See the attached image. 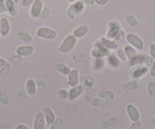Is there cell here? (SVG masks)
<instances>
[{
	"mask_svg": "<svg viewBox=\"0 0 155 129\" xmlns=\"http://www.w3.org/2000/svg\"><path fill=\"white\" fill-rule=\"evenodd\" d=\"M121 122V118L119 115H114L106 118L101 122V129H112L119 125Z\"/></svg>",
	"mask_w": 155,
	"mask_h": 129,
	"instance_id": "52a82bcc",
	"label": "cell"
},
{
	"mask_svg": "<svg viewBox=\"0 0 155 129\" xmlns=\"http://www.w3.org/2000/svg\"><path fill=\"white\" fill-rule=\"evenodd\" d=\"M15 129H31L28 125H26L25 124H22V123H20V124H18L17 125L15 126Z\"/></svg>",
	"mask_w": 155,
	"mask_h": 129,
	"instance_id": "db71d44e",
	"label": "cell"
},
{
	"mask_svg": "<svg viewBox=\"0 0 155 129\" xmlns=\"http://www.w3.org/2000/svg\"><path fill=\"white\" fill-rule=\"evenodd\" d=\"M148 52L149 56H150L153 60H155V43H150L149 45Z\"/></svg>",
	"mask_w": 155,
	"mask_h": 129,
	"instance_id": "7dc6e473",
	"label": "cell"
},
{
	"mask_svg": "<svg viewBox=\"0 0 155 129\" xmlns=\"http://www.w3.org/2000/svg\"><path fill=\"white\" fill-rule=\"evenodd\" d=\"M107 66L105 58H93L91 63V69L94 72H101Z\"/></svg>",
	"mask_w": 155,
	"mask_h": 129,
	"instance_id": "7402d4cb",
	"label": "cell"
},
{
	"mask_svg": "<svg viewBox=\"0 0 155 129\" xmlns=\"http://www.w3.org/2000/svg\"><path fill=\"white\" fill-rule=\"evenodd\" d=\"M90 54H87V53H75L71 56V60L73 61L79 63H86L90 60Z\"/></svg>",
	"mask_w": 155,
	"mask_h": 129,
	"instance_id": "83f0119b",
	"label": "cell"
},
{
	"mask_svg": "<svg viewBox=\"0 0 155 129\" xmlns=\"http://www.w3.org/2000/svg\"><path fill=\"white\" fill-rule=\"evenodd\" d=\"M34 1V0H21L19 3L23 8H30L32 5Z\"/></svg>",
	"mask_w": 155,
	"mask_h": 129,
	"instance_id": "f6af8a7d",
	"label": "cell"
},
{
	"mask_svg": "<svg viewBox=\"0 0 155 129\" xmlns=\"http://www.w3.org/2000/svg\"><path fill=\"white\" fill-rule=\"evenodd\" d=\"M36 35L38 38L46 40H55L58 36V33L54 29L48 26H41L36 30Z\"/></svg>",
	"mask_w": 155,
	"mask_h": 129,
	"instance_id": "5b68a950",
	"label": "cell"
},
{
	"mask_svg": "<svg viewBox=\"0 0 155 129\" xmlns=\"http://www.w3.org/2000/svg\"><path fill=\"white\" fill-rule=\"evenodd\" d=\"M0 36H1V35H0Z\"/></svg>",
	"mask_w": 155,
	"mask_h": 129,
	"instance_id": "be15d7a7",
	"label": "cell"
},
{
	"mask_svg": "<svg viewBox=\"0 0 155 129\" xmlns=\"http://www.w3.org/2000/svg\"><path fill=\"white\" fill-rule=\"evenodd\" d=\"M81 1L84 4L85 6H92L95 5L94 0H81Z\"/></svg>",
	"mask_w": 155,
	"mask_h": 129,
	"instance_id": "f5cc1de1",
	"label": "cell"
},
{
	"mask_svg": "<svg viewBox=\"0 0 155 129\" xmlns=\"http://www.w3.org/2000/svg\"><path fill=\"white\" fill-rule=\"evenodd\" d=\"M11 32V23L7 17H2L0 18V35L6 37Z\"/></svg>",
	"mask_w": 155,
	"mask_h": 129,
	"instance_id": "e0dca14e",
	"label": "cell"
},
{
	"mask_svg": "<svg viewBox=\"0 0 155 129\" xmlns=\"http://www.w3.org/2000/svg\"><path fill=\"white\" fill-rule=\"evenodd\" d=\"M106 63L107 66L110 69H118L121 67L122 61L119 59L115 53H110V55L106 57Z\"/></svg>",
	"mask_w": 155,
	"mask_h": 129,
	"instance_id": "8fae6325",
	"label": "cell"
},
{
	"mask_svg": "<svg viewBox=\"0 0 155 129\" xmlns=\"http://www.w3.org/2000/svg\"><path fill=\"white\" fill-rule=\"evenodd\" d=\"M34 52V47L31 45H22L17 47L15 50V54L21 56L22 57H29Z\"/></svg>",
	"mask_w": 155,
	"mask_h": 129,
	"instance_id": "d6986e66",
	"label": "cell"
},
{
	"mask_svg": "<svg viewBox=\"0 0 155 129\" xmlns=\"http://www.w3.org/2000/svg\"><path fill=\"white\" fill-rule=\"evenodd\" d=\"M141 127H142V122L141 120H138V121H132L128 129H141Z\"/></svg>",
	"mask_w": 155,
	"mask_h": 129,
	"instance_id": "ee69618b",
	"label": "cell"
},
{
	"mask_svg": "<svg viewBox=\"0 0 155 129\" xmlns=\"http://www.w3.org/2000/svg\"><path fill=\"white\" fill-rule=\"evenodd\" d=\"M125 21L127 23L128 26H130L131 28H133V29H135V28L138 27L139 26V22H138V20L136 18L135 15L132 14H127L126 15H125Z\"/></svg>",
	"mask_w": 155,
	"mask_h": 129,
	"instance_id": "f546056e",
	"label": "cell"
},
{
	"mask_svg": "<svg viewBox=\"0 0 155 129\" xmlns=\"http://www.w3.org/2000/svg\"><path fill=\"white\" fill-rule=\"evenodd\" d=\"M145 57H146V54H138L136 58H135L133 61L129 62V65H130L131 66H135V65L144 64V59H145Z\"/></svg>",
	"mask_w": 155,
	"mask_h": 129,
	"instance_id": "8d00e7d4",
	"label": "cell"
},
{
	"mask_svg": "<svg viewBox=\"0 0 155 129\" xmlns=\"http://www.w3.org/2000/svg\"><path fill=\"white\" fill-rule=\"evenodd\" d=\"M126 32H125L124 29H121L118 35L111 40V50H116L117 48H120L123 42L126 41Z\"/></svg>",
	"mask_w": 155,
	"mask_h": 129,
	"instance_id": "5bb4252c",
	"label": "cell"
},
{
	"mask_svg": "<svg viewBox=\"0 0 155 129\" xmlns=\"http://www.w3.org/2000/svg\"><path fill=\"white\" fill-rule=\"evenodd\" d=\"M115 51H115V54H116V56L119 57V59L121 60L122 63H126V62L128 61L127 57H126V54H125L123 48H119L116 50H115Z\"/></svg>",
	"mask_w": 155,
	"mask_h": 129,
	"instance_id": "60d3db41",
	"label": "cell"
},
{
	"mask_svg": "<svg viewBox=\"0 0 155 129\" xmlns=\"http://www.w3.org/2000/svg\"><path fill=\"white\" fill-rule=\"evenodd\" d=\"M84 92H85V90L84 88V86L81 84H77L74 87H71L70 89L68 90V93H69L68 100L70 101H75L81 96H82Z\"/></svg>",
	"mask_w": 155,
	"mask_h": 129,
	"instance_id": "9c48e42d",
	"label": "cell"
},
{
	"mask_svg": "<svg viewBox=\"0 0 155 129\" xmlns=\"http://www.w3.org/2000/svg\"><path fill=\"white\" fill-rule=\"evenodd\" d=\"M98 97L109 101L113 100L116 97V94L112 90H102L98 93Z\"/></svg>",
	"mask_w": 155,
	"mask_h": 129,
	"instance_id": "4dcf8cb0",
	"label": "cell"
},
{
	"mask_svg": "<svg viewBox=\"0 0 155 129\" xmlns=\"http://www.w3.org/2000/svg\"><path fill=\"white\" fill-rule=\"evenodd\" d=\"M110 53L111 50L107 48H93L90 51V56L92 58H106Z\"/></svg>",
	"mask_w": 155,
	"mask_h": 129,
	"instance_id": "2e32d148",
	"label": "cell"
},
{
	"mask_svg": "<svg viewBox=\"0 0 155 129\" xmlns=\"http://www.w3.org/2000/svg\"><path fill=\"white\" fill-rule=\"evenodd\" d=\"M7 63V60L3 57H0V68H2L5 63Z\"/></svg>",
	"mask_w": 155,
	"mask_h": 129,
	"instance_id": "9f6ffc18",
	"label": "cell"
},
{
	"mask_svg": "<svg viewBox=\"0 0 155 129\" xmlns=\"http://www.w3.org/2000/svg\"><path fill=\"white\" fill-rule=\"evenodd\" d=\"M36 84H37V91H44L47 88V82L43 79L36 80Z\"/></svg>",
	"mask_w": 155,
	"mask_h": 129,
	"instance_id": "7bdbcfd3",
	"label": "cell"
},
{
	"mask_svg": "<svg viewBox=\"0 0 155 129\" xmlns=\"http://www.w3.org/2000/svg\"><path fill=\"white\" fill-rule=\"evenodd\" d=\"M146 91L148 97L151 99H155V81H150L147 84Z\"/></svg>",
	"mask_w": 155,
	"mask_h": 129,
	"instance_id": "d6a6232c",
	"label": "cell"
},
{
	"mask_svg": "<svg viewBox=\"0 0 155 129\" xmlns=\"http://www.w3.org/2000/svg\"><path fill=\"white\" fill-rule=\"evenodd\" d=\"M17 38L24 44H30L33 41V36L28 31L25 29H19L16 33Z\"/></svg>",
	"mask_w": 155,
	"mask_h": 129,
	"instance_id": "cb8c5ba5",
	"label": "cell"
},
{
	"mask_svg": "<svg viewBox=\"0 0 155 129\" xmlns=\"http://www.w3.org/2000/svg\"><path fill=\"white\" fill-rule=\"evenodd\" d=\"M10 99L7 93L2 89H0V103L4 106L9 104Z\"/></svg>",
	"mask_w": 155,
	"mask_h": 129,
	"instance_id": "d590c367",
	"label": "cell"
},
{
	"mask_svg": "<svg viewBox=\"0 0 155 129\" xmlns=\"http://www.w3.org/2000/svg\"><path fill=\"white\" fill-rule=\"evenodd\" d=\"M44 7V5L42 0H34L32 5L30 7L29 13L31 17L36 20H38Z\"/></svg>",
	"mask_w": 155,
	"mask_h": 129,
	"instance_id": "ba28073f",
	"label": "cell"
},
{
	"mask_svg": "<svg viewBox=\"0 0 155 129\" xmlns=\"http://www.w3.org/2000/svg\"><path fill=\"white\" fill-rule=\"evenodd\" d=\"M86 6L81 0L71 2L66 9V16L70 20H74L76 17L82 14L85 11Z\"/></svg>",
	"mask_w": 155,
	"mask_h": 129,
	"instance_id": "6da1fadb",
	"label": "cell"
},
{
	"mask_svg": "<svg viewBox=\"0 0 155 129\" xmlns=\"http://www.w3.org/2000/svg\"><path fill=\"white\" fill-rule=\"evenodd\" d=\"M89 30H90V27H89L87 23H82V24L78 26L73 30L71 34L78 39V38H82L84 36H86L88 34Z\"/></svg>",
	"mask_w": 155,
	"mask_h": 129,
	"instance_id": "44dd1931",
	"label": "cell"
},
{
	"mask_svg": "<svg viewBox=\"0 0 155 129\" xmlns=\"http://www.w3.org/2000/svg\"><path fill=\"white\" fill-rule=\"evenodd\" d=\"M123 50H124V52L126 54V57H127L128 61L129 62L133 61L138 54L137 50L130 45H125L124 48H123Z\"/></svg>",
	"mask_w": 155,
	"mask_h": 129,
	"instance_id": "4316f807",
	"label": "cell"
},
{
	"mask_svg": "<svg viewBox=\"0 0 155 129\" xmlns=\"http://www.w3.org/2000/svg\"><path fill=\"white\" fill-rule=\"evenodd\" d=\"M42 112L43 113H44V117H45L47 124L48 126H50V124H53V123L54 122L55 119H56V118L54 111L53 110V109H52L50 106H45L43 107Z\"/></svg>",
	"mask_w": 155,
	"mask_h": 129,
	"instance_id": "603a6c76",
	"label": "cell"
},
{
	"mask_svg": "<svg viewBox=\"0 0 155 129\" xmlns=\"http://www.w3.org/2000/svg\"><path fill=\"white\" fill-rule=\"evenodd\" d=\"M12 65L8 62H7L2 68H0V78H3L5 77L9 72L11 71Z\"/></svg>",
	"mask_w": 155,
	"mask_h": 129,
	"instance_id": "74e56055",
	"label": "cell"
},
{
	"mask_svg": "<svg viewBox=\"0 0 155 129\" xmlns=\"http://www.w3.org/2000/svg\"><path fill=\"white\" fill-rule=\"evenodd\" d=\"M153 60H153L150 56L146 55L145 59H144V64L146 66H147L148 68H150V66H151V64L153 63Z\"/></svg>",
	"mask_w": 155,
	"mask_h": 129,
	"instance_id": "c3c4849f",
	"label": "cell"
},
{
	"mask_svg": "<svg viewBox=\"0 0 155 129\" xmlns=\"http://www.w3.org/2000/svg\"><path fill=\"white\" fill-rule=\"evenodd\" d=\"M80 82L79 72L77 69H71L68 75H67V84L71 87L77 85Z\"/></svg>",
	"mask_w": 155,
	"mask_h": 129,
	"instance_id": "9a60e30c",
	"label": "cell"
},
{
	"mask_svg": "<svg viewBox=\"0 0 155 129\" xmlns=\"http://www.w3.org/2000/svg\"><path fill=\"white\" fill-rule=\"evenodd\" d=\"M27 96H28V94H27L26 91H25V90H20L17 93V94H16V98L18 100H25L27 97Z\"/></svg>",
	"mask_w": 155,
	"mask_h": 129,
	"instance_id": "bcb514c9",
	"label": "cell"
},
{
	"mask_svg": "<svg viewBox=\"0 0 155 129\" xmlns=\"http://www.w3.org/2000/svg\"><path fill=\"white\" fill-rule=\"evenodd\" d=\"M93 48H107L111 50V40L108 39L106 36L100 37L94 42Z\"/></svg>",
	"mask_w": 155,
	"mask_h": 129,
	"instance_id": "484cf974",
	"label": "cell"
},
{
	"mask_svg": "<svg viewBox=\"0 0 155 129\" xmlns=\"http://www.w3.org/2000/svg\"><path fill=\"white\" fill-rule=\"evenodd\" d=\"M50 14H51V9H50V7L48 6H44L43 8L42 11H41V14L39 17L38 20H44L47 18H48L50 17Z\"/></svg>",
	"mask_w": 155,
	"mask_h": 129,
	"instance_id": "f35d334b",
	"label": "cell"
},
{
	"mask_svg": "<svg viewBox=\"0 0 155 129\" xmlns=\"http://www.w3.org/2000/svg\"><path fill=\"white\" fill-rule=\"evenodd\" d=\"M5 13H8V9H7L5 2L0 3V14H5Z\"/></svg>",
	"mask_w": 155,
	"mask_h": 129,
	"instance_id": "816d5d0a",
	"label": "cell"
},
{
	"mask_svg": "<svg viewBox=\"0 0 155 129\" xmlns=\"http://www.w3.org/2000/svg\"><path fill=\"white\" fill-rule=\"evenodd\" d=\"M126 112L127 116L131 121H138L141 118V113L137 106L132 103H129L126 105Z\"/></svg>",
	"mask_w": 155,
	"mask_h": 129,
	"instance_id": "30bf717a",
	"label": "cell"
},
{
	"mask_svg": "<svg viewBox=\"0 0 155 129\" xmlns=\"http://www.w3.org/2000/svg\"><path fill=\"white\" fill-rule=\"evenodd\" d=\"M149 72V68L144 64H138L131 66L129 71V75L132 79L139 80L144 78Z\"/></svg>",
	"mask_w": 155,
	"mask_h": 129,
	"instance_id": "3957f363",
	"label": "cell"
},
{
	"mask_svg": "<svg viewBox=\"0 0 155 129\" xmlns=\"http://www.w3.org/2000/svg\"><path fill=\"white\" fill-rule=\"evenodd\" d=\"M107 100H104V99L101 98V97H95L93 100L91 101V103H90L91 106L92 107H101V106H104L105 105L107 104Z\"/></svg>",
	"mask_w": 155,
	"mask_h": 129,
	"instance_id": "836d02e7",
	"label": "cell"
},
{
	"mask_svg": "<svg viewBox=\"0 0 155 129\" xmlns=\"http://www.w3.org/2000/svg\"><path fill=\"white\" fill-rule=\"evenodd\" d=\"M149 75H150V77H153L155 78V60H153V63L151 64V66L149 68Z\"/></svg>",
	"mask_w": 155,
	"mask_h": 129,
	"instance_id": "681fc988",
	"label": "cell"
},
{
	"mask_svg": "<svg viewBox=\"0 0 155 129\" xmlns=\"http://www.w3.org/2000/svg\"><path fill=\"white\" fill-rule=\"evenodd\" d=\"M54 69L59 73L62 74V75L67 76L71 71V68L68 65L62 63H57L54 65Z\"/></svg>",
	"mask_w": 155,
	"mask_h": 129,
	"instance_id": "f1b7e54d",
	"label": "cell"
},
{
	"mask_svg": "<svg viewBox=\"0 0 155 129\" xmlns=\"http://www.w3.org/2000/svg\"><path fill=\"white\" fill-rule=\"evenodd\" d=\"M76 1H78V0H67V2H69V3H71V2H76Z\"/></svg>",
	"mask_w": 155,
	"mask_h": 129,
	"instance_id": "6f0895ef",
	"label": "cell"
},
{
	"mask_svg": "<svg viewBox=\"0 0 155 129\" xmlns=\"http://www.w3.org/2000/svg\"><path fill=\"white\" fill-rule=\"evenodd\" d=\"M0 18H1V17H0Z\"/></svg>",
	"mask_w": 155,
	"mask_h": 129,
	"instance_id": "6125c7cd",
	"label": "cell"
},
{
	"mask_svg": "<svg viewBox=\"0 0 155 129\" xmlns=\"http://www.w3.org/2000/svg\"><path fill=\"white\" fill-rule=\"evenodd\" d=\"M25 91H26L28 96H29V97H33V96L35 95L37 91L36 80L31 78L26 80V82H25Z\"/></svg>",
	"mask_w": 155,
	"mask_h": 129,
	"instance_id": "d4e9b609",
	"label": "cell"
},
{
	"mask_svg": "<svg viewBox=\"0 0 155 129\" xmlns=\"http://www.w3.org/2000/svg\"><path fill=\"white\" fill-rule=\"evenodd\" d=\"M68 95H69L68 90L66 88H60L57 92L58 97L62 100H68Z\"/></svg>",
	"mask_w": 155,
	"mask_h": 129,
	"instance_id": "b9f144b4",
	"label": "cell"
},
{
	"mask_svg": "<svg viewBox=\"0 0 155 129\" xmlns=\"http://www.w3.org/2000/svg\"><path fill=\"white\" fill-rule=\"evenodd\" d=\"M0 129H13V125L8 123H5L0 127Z\"/></svg>",
	"mask_w": 155,
	"mask_h": 129,
	"instance_id": "11a10c76",
	"label": "cell"
},
{
	"mask_svg": "<svg viewBox=\"0 0 155 129\" xmlns=\"http://www.w3.org/2000/svg\"><path fill=\"white\" fill-rule=\"evenodd\" d=\"M5 2V0H0V3H3Z\"/></svg>",
	"mask_w": 155,
	"mask_h": 129,
	"instance_id": "91938a15",
	"label": "cell"
},
{
	"mask_svg": "<svg viewBox=\"0 0 155 129\" xmlns=\"http://www.w3.org/2000/svg\"><path fill=\"white\" fill-rule=\"evenodd\" d=\"M109 0H94V3L98 6H105L108 4Z\"/></svg>",
	"mask_w": 155,
	"mask_h": 129,
	"instance_id": "f907efd6",
	"label": "cell"
},
{
	"mask_svg": "<svg viewBox=\"0 0 155 129\" xmlns=\"http://www.w3.org/2000/svg\"><path fill=\"white\" fill-rule=\"evenodd\" d=\"M46 122L45 117L42 111H39L36 113L33 121V129H45Z\"/></svg>",
	"mask_w": 155,
	"mask_h": 129,
	"instance_id": "4fadbf2b",
	"label": "cell"
},
{
	"mask_svg": "<svg viewBox=\"0 0 155 129\" xmlns=\"http://www.w3.org/2000/svg\"><path fill=\"white\" fill-rule=\"evenodd\" d=\"M5 4L8 9V14L12 17H16L18 14L20 5L18 0H5Z\"/></svg>",
	"mask_w": 155,
	"mask_h": 129,
	"instance_id": "7c38bea8",
	"label": "cell"
},
{
	"mask_svg": "<svg viewBox=\"0 0 155 129\" xmlns=\"http://www.w3.org/2000/svg\"><path fill=\"white\" fill-rule=\"evenodd\" d=\"M96 97V90L92 88L90 91H85L84 94V100L87 104H90L92 100Z\"/></svg>",
	"mask_w": 155,
	"mask_h": 129,
	"instance_id": "1f68e13d",
	"label": "cell"
},
{
	"mask_svg": "<svg viewBox=\"0 0 155 129\" xmlns=\"http://www.w3.org/2000/svg\"><path fill=\"white\" fill-rule=\"evenodd\" d=\"M77 42L78 38L72 34H68L63 38L58 50L62 54H68L74 49L77 45Z\"/></svg>",
	"mask_w": 155,
	"mask_h": 129,
	"instance_id": "7a4b0ae2",
	"label": "cell"
},
{
	"mask_svg": "<svg viewBox=\"0 0 155 129\" xmlns=\"http://www.w3.org/2000/svg\"><path fill=\"white\" fill-rule=\"evenodd\" d=\"M140 87V81L139 80L132 79L127 82L124 83L122 86V90L125 92L132 93L136 91Z\"/></svg>",
	"mask_w": 155,
	"mask_h": 129,
	"instance_id": "ffe728a7",
	"label": "cell"
},
{
	"mask_svg": "<svg viewBox=\"0 0 155 129\" xmlns=\"http://www.w3.org/2000/svg\"><path fill=\"white\" fill-rule=\"evenodd\" d=\"M150 122H151L152 124H153V125H155V118H154V119H152L151 121H150Z\"/></svg>",
	"mask_w": 155,
	"mask_h": 129,
	"instance_id": "680465c9",
	"label": "cell"
},
{
	"mask_svg": "<svg viewBox=\"0 0 155 129\" xmlns=\"http://www.w3.org/2000/svg\"><path fill=\"white\" fill-rule=\"evenodd\" d=\"M107 30L105 34V36L108 39L112 40L118 35L119 32L123 29V26L121 23L117 20H111L107 23Z\"/></svg>",
	"mask_w": 155,
	"mask_h": 129,
	"instance_id": "277c9868",
	"label": "cell"
},
{
	"mask_svg": "<svg viewBox=\"0 0 155 129\" xmlns=\"http://www.w3.org/2000/svg\"><path fill=\"white\" fill-rule=\"evenodd\" d=\"M63 124V118L62 117H56L54 122L49 126V129H60Z\"/></svg>",
	"mask_w": 155,
	"mask_h": 129,
	"instance_id": "ab89813d",
	"label": "cell"
},
{
	"mask_svg": "<svg viewBox=\"0 0 155 129\" xmlns=\"http://www.w3.org/2000/svg\"><path fill=\"white\" fill-rule=\"evenodd\" d=\"M80 81H81V84L84 86L85 91H87L94 88V86L96 83V79L92 75H84L80 77Z\"/></svg>",
	"mask_w": 155,
	"mask_h": 129,
	"instance_id": "ac0fdd59",
	"label": "cell"
},
{
	"mask_svg": "<svg viewBox=\"0 0 155 129\" xmlns=\"http://www.w3.org/2000/svg\"><path fill=\"white\" fill-rule=\"evenodd\" d=\"M154 117H155V115H154Z\"/></svg>",
	"mask_w": 155,
	"mask_h": 129,
	"instance_id": "94428289",
	"label": "cell"
},
{
	"mask_svg": "<svg viewBox=\"0 0 155 129\" xmlns=\"http://www.w3.org/2000/svg\"><path fill=\"white\" fill-rule=\"evenodd\" d=\"M126 40L129 45H132L137 51H142L144 48V42L142 38L134 32H129L126 34Z\"/></svg>",
	"mask_w": 155,
	"mask_h": 129,
	"instance_id": "8992f818",
	"label": "cell"
},
{
	"mask_svg": "<svg viewBox=\"0 0 155 129\" xmlns=\"http://www.w3.org/2000/svg\"><path fill=\"white\" fill-rule=\"evenodd\" d=\"M22 59H23V57L21 56L18 55L17 54H15L8 57V60H7V62H8L11 65H16L20 63L21 62Z\"/></svg>",
	"mask_w": 155,
	"mask_h": 129,
	"instance_id": "e575fe53",
	"label": "cell"
}]
</instances>
